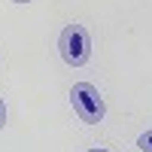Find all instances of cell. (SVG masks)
<instances>
[{
  "label": "cell",
  "instance_id": "obj_5",
  "mask_svg": "<svg viewBox=\"0 0 152 152\" xmlns=\"http://www.w3.org/2000/svg\"><path fill=\"white\" fill-rule=\"evenodd\" d=\"M88 152H110V149H88Z\"/></svg>",
  "mask_w": 152,
  "mask_h": 152
},
{
  "label": "cell",
  "instance_id": "obj_1",
  "mask_svg": "<svg viewBox=\"0 0 152 152\" xmlns=\"http://www.w3.org/2000/svg\"><path fill=\"white\" fill-rule=\"evenodd\" d=\"M58 49H61V58L70 67H82L91 58V37H88V31L82 24H67L58 37Z\"/></svg>",
  "mask_w": 152,
  "mask_h": 152
},
{
  "label": "cell",
  "instance_id": "obj_3",
  "mask_svg": "<svg viewBox=\"0 0 152 152\" xmlns=\"http://www.w3.org/2000/svg\"><path fill=\"white\" fill-rule=\"evenodd\" d=\"M137 146H140L143 152H152V128L140 134V140H137Z\"/></svg>",
  "mask_w": 152,
  "mask_h": 152
},
{
  "label": "cell",
  "instance_id": "obj_6",
  "mask_svg": "<svg viewBox=\"0 0 152 152\" xmlns=\"http://www.w3.org/2000/svg\"><path fill=\"white\" fill-rule=\"evenodd\" d=\"M15 3H28V0H15Z\"/></svg>",
  "mask_w": 152,
  "mask_h": 152
},
{
  "label": "cell",
  "instance_id": "obj_2",
  "mask_svg": "<svg viewBox=\"0 0 152 152\" xmlns=\"http://www.w3.org/2000/svg\"><path fill=\"white\" fill-rule=\"evenodd\" d=\"M70 104H73V113L88 125H97L104 119V113H107L104 97H100V91L91 82H76L73 91H70Z\"/></svg>",
  "mask_w": 152,
  "mask_h": 152
},
{
  "label": "cell",
  "instance_id": "obj_4",
  "mask_svg": "<svg viewBox=\"0 0 152 152\" xmlns=\"http://www.w3.org/2000/svg\"><path fill=\"white\" fill-rule=\"evenodd\" d=\"M3 125H6V107H3V97H0V131H3Z\"/></svg>",
  "mask_w": 152,
  "mask_h": 152
}]
</instances>
